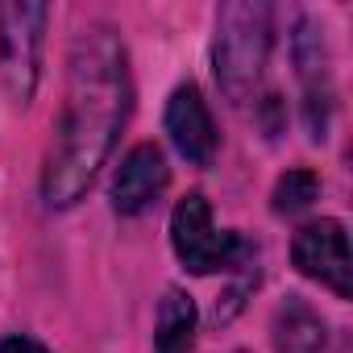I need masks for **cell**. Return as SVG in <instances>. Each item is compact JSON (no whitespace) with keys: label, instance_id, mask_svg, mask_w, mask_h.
I'll return each mask as SVG.
<instances>
[{"label":"cell","instance_id":"1","mask_svg":"<svg viewBox=\"0 0 353 353\" xmlns=\"http://www.w3.org/2000/svg\"><path fill=\"white\" fill-rule=\"evenodd\" d=\"M129 117V67L112 30H92L71 50L67 100L54 125V145L42 170V196L50 208H71L104 166Z\"/></svg>","mask_w":353,"mask_h":353},{"label":"cell","instance_id":"2","mask_svg":"<svg viewBox=\"0 0 353 353\" xmlns=\"http://www.w3.org/2000/svg\"><path fill=\"white\" fill-rule=\"evenodd\" d=\"M216 83L221 92L241 104L254 96L266 59H270V9L258 0H229L216 13Z\"/></svg>","mask_w":353,"mask_h":353},{"label":"cell","instance_id":"3","mask_svg":"<svg viewBox=\"0 0 353 353\" xmlns=\"http://www.w3.org/2000/svg\"><path fill=\"white\" fill-rule=\"evenodd\" d=\"M170 241L179 262L192 274H212V270H237L254 262V241H245L241 233H221L212 225V208L200 192L183 196L179 208L170 216Z\"/></svg>","mask_w":353,"mask_h":353},{"label":"cell","instance_id":"4","mask_svg":"<svg viewBox=\"0 0 353 353\" xmlns=\"http://www.w3.org/2000/svg\"><path fill=\"white\" fill-rule=\"evenodd\" d=\"M50 9L46 5H5L0 13V71L13 92V100H30L38 88V63H42V30Z\"/></svg>","mask_w":353,"mask_h":353},{"label":"cell","instance_id":"5","mask_svg":"<svg viewBox=\"0 0 353 353\" xmlns=\"http://www.w3.org/2000/svg\"><path fill=\"white\" fill-rule=\"evenodd\" d=\"M291 258L295 266L324 283L336 299H349L353 295V266H349V237H345V225L341 221H312L295 233L291 241Z\"/></svg>","mask_w":353,"mask_h":353},{"label":"cell","instance_id":"6","mask_svg":"<svg viewBox=\"0 0 353 353\" xmlns=\"http://www.w3.org/2000/svg\"><path fill=\"white\" fill-rule=\"evenodd\" d=\"M166 133H170L174 150L196 166H208L216 158V125H212V112L196 83L174 88V96L166 104Z\"/></svg>","mask_w":353,"mask_h":353},{"label":"cell","instance_id":"7","mask_svg":"<svg viewBox=\"0 0 353 353\" xmlns=\"http://www.w3.org/2000/svg\"><path fill=\"white\" fill-rule=\"evenodd\" d=\"M166 188V158L158 145H133L129 158L121 162L117 179H112V208L121 216H137L145 212Z\"/></svg>","mask_w":353,"mask_h":353},{"label":"cell","instance_id":"8","mask_svg":"<svg viewBox=\"0 0 353 353\" xmlns=\"http://www.w3.org/2000/svg\"><path fill=\"white\" fill-rule=\"evenodd\" d=\"M295 67L303 79V112H307V129L320 141L328 129V104H332V88H328V54H324V38L316 30V21H303L295 34Z\"/></svg>","mask_w":353,"mask_h":353},{"label":"cell","instance_id":"9","mask_svg":"<svg viewBox=\"0 0 353 353\" xmlns=\"http://www.w3.org/2000/svg\"><path fill=\"white\" fill-rule=\"evenodd\" d=\"M270 341H274V353H324L328 332L320 312L307 307L299 295H291L287 303H279L270 320Z\"/></svg>","mask_w":353,"mask_h":353},{"label":"cell","instance_id":"10","mask_svg":"<svg viewBox=\"0 0 353 353\" xmlns=\"http://www.w3.org/2000/svg\"><path fill=\"white\" fill-rule=\"evenodd\" d=\"M192 341H196V303L179 287H170L158 303L154 349L158 353H192Z\"/></svg>","mask_w":353,"mask_h":353},{"label":"cell","instance_id":"11","mask_svg":"<svg viewBox=\"0 0 353 353\" xmlns=\"http://www.w3.org/2000/svg\"><path fill=\"white\" fill-rule=\"evenodd\" d=\"M316 196H320L316 170H287L283 179L274 183V212H279V216H295V212H303Z\"/></svg>","mask_w":353,"mask_h":353},{"label":"cell","instance_id":"12","mask_svg":"<svg viewBox=\"0 0 353 353\" xmlns=\"http://www.w3.org/2000/svg\"><path fill=\"white\" fill-rule=\"evenodd\" d=\"M0 353H50V349H42L30 336H9V341H0Z\"/></svg>","mask_w":353,"mask_h":353}]
</instances>
